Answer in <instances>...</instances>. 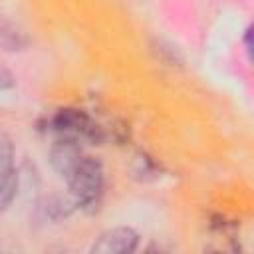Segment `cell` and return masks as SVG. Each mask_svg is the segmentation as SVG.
Returning <instances> with one entry per match:
<instances>
[{"label": "cell", "mask_w": 254, "mask_h": 254, "mask_svg": "<svg viewBox=\"0 0 254 254\" xmlns=\"http://www.w3.org/2000/svg\"><path fill=\"white\" fill-rule=\"evenodd\" d=\"M64 179L67 183L71 200L77 206L87 208L97 204L103 190V167L95 157L81 155V159L69 169Z\"/></svg>", "instance_id": "obj_1"}, {"label": "cell", "mask_w": 254, "mask_h": 254, "mask_svg": "<svg viewBox=\"0 0 254 254\" xmlns=\"http://www.w3.org/2000/svg\"><path fill=\"white\" fill-rule=\"evenodd\" d=\"M16 192L14 149L6 135L0 133V212L12 202Z\"/></svg>", "instance_id": "obj_2"}, {"label": "cell", "mask_w": 254, "mask_h": 254, "mask_svg": "<svg viewBox=\"0 0 254 254\" xmlns=\"http://www.w3.org/2000/svg\"><path fill=\"white\" fill-rule=\"evenodd\" d=\"M137 232L125 226L111 228L99 236V240L93 244V252L101 254H123V252H133L137 246Z\"/></svg>", "instance_id": "obj_3"}]
</instances>
